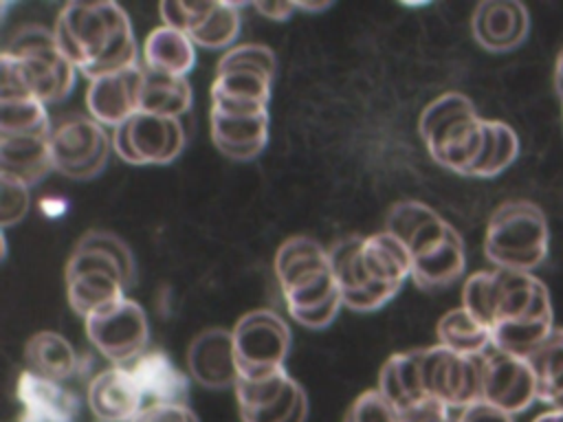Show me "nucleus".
Here are the masks:
<instances>
[{"mask_svg": "<svg viewBox=\"0 0 563 422\" xmlns=\"http://www.w3.org/2000/svg\"><path fill=\"white\" fill-rule=\"evenodd\" d=\"M548 248V220L534 202L508 200L493 211L484 235V255L495 268L530 273L545 262Z\"/></svg>", "mask_w": 563, "mask_h": 422, "instance_id": "5", "label": "nucleus"}, {"mask_svg": "<svg viewBox=\"0 0 563 422\" xmlns=\"http://www.w3.org/2000/svg\"><path fill=\"white\" fill-rule=\"evenodd\" d=\"M297 11H310V13H319L332 7V2H295Z\"/></svg>", "mask_w": 563, "mask_h": 422, "instance_id": "44", "label": "nucleus"}, {"mask_svg": "<svg viewBox=\"0 0 563 422\" xmlns=\"http://www.w3.org/2000/svg\"><path fill=\"white\" fill-rule=\"evenodd\" d=\"M53 33L62 53L88 81L139 66L130 18L117 2H68Z\"/></svg>", "mask_w": 563, "mask_h": 422, "instance_id": "2", "label": "nucleus"}, {"mask_svg": "<svg viewBox=\"0 0 563 422\" xmlns=\"http://www.w3.org/2000/svg\"><path fill=\"white\" fill-rule=\"evenodd\" d=\"M66 297L84 321L125 299V277L119 262L95 246L75 244L66 264Z\"/></svg>", "mask_w": 563, "mask_h": 422, "instance_id": "7", "label": "nucleus"}, {"mask_svg": "<svg viewBox=\"0 0 563 422\" xmlns=\"http://www.w3.org/2000/svg\"><path fill=\"white\" fill-rule=\"evenodd\" d=\"M123 367H128L132 374L141 391L143 407L189 404V378L172 363L163 349H145Z\"/></svg>", "mask_w": 563, "mask_h": 422, "instance_id": "21", "label": "nucleus"}, {"mask_svg": "<svg viewBox=\"0 0 563 422\" xmlns=\"http://www.w3.org/2000/svg\"><path fill=\"white\" fill-rule=\"evenodd\" d=\"M361 264L372 284L402 288L405 279H411V253L385 229L363 237Z\"/></svg>", "mask_w": 563, "mask_h": 422, "instance_id": "25", "label": "nucleus"}, {"mask_svg": "<svg viewBox=\"0 0 563 422\" xmlns=\"http://www.w3.org/2000/svg\"><path fill=\"white\" fill-rule=\"evenodd\" d=\"M341 306H343V299H341V292H339V295H334L332 299H328L325 303H321V306H317V308H312V310L290 312V316H292L299 325H303V327L323 330V327H328V325L336 319Z\"/></svg>", "mask_w": 563, "mask_h": 422, "instance_id": "41", "label": "nucleus"}, {"mask_svg": "<svg viewBox=\"0 0 563 422\" xmlns=\"http://www.w3.org/2000/svg\"><path fill=\"white\" fill-rule=\"evenodd\" d=\"M526 358L537 378V400L550 409H563V327H554Z\"/></svg>", "mask_w": 563, "mask_h": 422, "instance_id": "30", "label": "nucleus"}, {"mask_svg": "<svg viewBox=\"0 0 563 422\" xmlns=\"http://www.w3.org/2000/svg\"><path fill=\"white\" fill-rule=\"evenodd\" d=\"M361 235H347L328 248V257L343 306L354 312H372L391 301L400 292V286L372 284L361 264Z\"/></svg>", "mask_w": 563, "mask_h": 422, "instance_id": "15", "label": "nucleus"}, {"mask_svg": "<svg viewBox=\"0 0 563 422\" xmlns=\"http://www.w3.org/2000/svg\"><path fill=\"white\" fill-rule=\"evenodd\" d=\"M554 86H556V90H559V95H561V99H563V51H561L559 57H556V66H554Z\"/></svg>", "mask_w": 563, "mask_h": 422, "instance_id": "45", "label": "nucleus"}, {"mask_svg": "<svg viewBox=\"0 0 563 422\" xmlns=\"http://www.w3.org/2000/svg\"><path fill=\"white\" fill-rule=\"evenodd\" d=\"M455 418H457V422H515L510 413H506L484 400L457 411Z\"/></svg>", "mask_w": 563, "mask_h": 422, "instance_id": "42", "label": "nucleus"}, {"mask_svg": "<svg viewBox=\"0 0 563 422\" xmlns=\"http://www.w3.org/2000/svg\"><path fill=\"white\" fill-rule=\"evenodd\" d=\"M79 242L86 244V246H95V248H101V251L110 253L123 270L125 286L128 288L134 286V281H136V262H134L132 251L128 248V244L119 235H114L110 231H88L79 237Z\"/></svg>", "mask_w": 563, "mask_h": 422, "instance_id": "38", "label": "nucleus"}, {"mask_svg": "<svg viewBox=\"0 0 563 422\" xmlns=\"http://www.w3.org/2000/svg\"><path fill=\"white\" fill-rule=\"evenodd\" d=\"M400 413L418 407L420 402L429 400L424 389L422 369H420V354L413 352H398L391 354L378 374L376 387Z\"/></svg>", "mask_w": 563, "mask_h": 422, "instance_id": "26", "label": "nucleus"}, {"mask_svg": "<svg viewBox=\"0 0 563 422\" xmlns=\"http://www.w3.org/2000/svg\"><path fill=\"white\" fill-rule=\"evenodd\" d=\"M185 141L180 119L147 112H136L112 132V149L130 165H169L183 154Z\"/></svg>", "mask_w": 563, "mask_h": 422, "instance_id": "11", "label": "nucleus"}, {"mask_svg": "<svg viewBox=\"0 0 563 422\" xmlns=\"http://www.w3.org/2000/svg\"><path fill=\"white\" fill-rule=\"evenodd\" d=\"M53 169L48 136H0V178L37 185Z\"/></svg>", "mask_w": 563, "mask_h": 422, "instance_id": "24", "label": "nucleus"}, {"mask_svg": "<svg viewBox=\"0 0 563 422\" xmlns=\"http://www.w3.org/2000/svg\"><path fill=\"white\" fill-rule=\"evenodd\" d=\"M517 156H519V138L515 130L504 121L488 119L486 147L473 171V178H493L504 169H508Z\"/></svg>", "mask_w": 563, "mask_h": 422, "instance_id": "35", "label": "nucleus"}, {"mask_svg": "<svg viewBox=\"0 0 563 422\" xmlns=\"http://www.w3.org/2000/svg\"><path fill=\"white\" fill-rule=\"evenodd\" d=\"M145 68H134L92 79L86 90L88 114L103 127H119L136 112H141V92Z\"/></svg>", "mask_w": 563, "mask_h": 422, "instance_id": "17", "label": "nucleus"}, {"mask_svg": "<svg viewBox=\"0 0 563 422\" xmlns=\"http://www.w3.org/2000/svg\"><path fill=\"white\" fill-rule=\"evenodd\" d=\"M462 308L490 330L495 349L523 358L554 330L550 292L532 273H473L462 286Z\"/></svg>", "mask_w": 563, "mask_h": 422, "instance_id": "1", "label": "nucleus"}, {"mask_svg": "<svg viewBox=\"0 0 563 422\" xmlns=\"http://www.w3.org/2000/svg\"><path fill=\"white\" fill-rule=\"evenodd\" d=\"M31 204L29 187L11 178H0V226L2 231L18 224Z\"/></svg>", "mask_w": 563, "mask_h": 422, "instance_id": "39", "label": "nucleus"}, {"mask_svg": "<svg viewBox=\"0 0 563 422\" xmlns=\"http://www.w3.org/2000/svg\"><path fill=\"white\" fill-rule=\"evenodd\" d=\"M532 422H537V420H532Z\"/></svg>", "mask_w": 563, "mask_h": 422, "instance_id": "48", "label": "nucleus"}, {"mask_svg": "<svg viewBox=\"0 0 563 422\" xmlns=\"http://www.w3.org/2000/svg\"><path fill=\"white\" fill-rule=\"evenodd\" d=\"M537 422H563V409H550L534 418Z\"/></svg>", "mask_w": 563, "mask_h": 422, "instance_id": "47", "label": "nucleus"}, {"mask_svg": "<svg viewBox=\"0 0 563 422\" xmlns=\"http://www.w3.org/2000/svg\"><path fill=\"white\" fill-rule=\"evenodd\" d=\"M238 2H161L158 13L165 26L183 31L196 46L222 51L235 42L242 29Z\"/></svg>", "mask_w": 563, "mask_h": 422, "instance_id": "13", "label": "nucleus"}, {"mask_svg": "<svg viewBox=\"0 0 563 422\" xmlns=\"http://www.w3.org/2000/svg\"><path fill=\"white\" fill-rule=\"evenodd\" d=\"M418 354L429 398L442 402L451 411H462L482 400L484 354L462 356L440 343L418 349Z\"/></svg>", "mask_w": 563, "mask_h": 422, "instance_id": "10", "label": "nucleus"}, {"mask_svg": "<svg viewBox=\"0 0 563 422\" xmlns=\"http://www.w3.org/2000/svg\"><path fill=\"white\" fill-rule=\"evenodd\" d=\"M231 334L240 378H257L284 367L290 352V327L277 312L251 310L235 321Z\"/></svg>", "mask_w": 563, "mask_h": 422, "instance_id": "9", "label": "nucleus"}, {"mask_svg": "<svg viewBox=\"0 0 563 422\" xmlns=\"http://www.w3.org/2000/svg\"><path fill=\"white\" fill-rule=\"evenodd\" d=\"M75 73L51 29L24 24L0 53V99L37 97L46 106L59 103L70 95Z\"/></svg>", "mask_w": 563, "mask_h": 422, "instance_id": "3", "label": "nucleus"}, {"mask_svg": "<svg viewBox=\"0 0 563 422\" xmlns=\"http://www.w3.org/2000/svg\"><path fill=\"white\" fill-rule=\"evenodd\" d=\"M196 66V44L172 26L154 29L143 42V68L172 77H187Z\"/></svg>", "mask_w": 563, "mask_h": 422, "instance_id": "28", "label": "nucleus"}, {"mask_svg": "<svg viewBox=\"0 0 563 422\" xmlns=\"http://www.w3.org/2000/svg\"><path fill=\"white\" fill-rule=\"evenodd\" d=\"M306 418H308V398H303L299 402V407L295 409V413L286 422H306Z\"/></svg>", "mask_w": 563, "mask_h": 422, "instance_id": "46", "label": "nucleus"}, {"mask_svg": "<svg viewBox=\"0 0 563 422\" xmlns=\"http://www.w3.org/2000/svg\"><path fill=\"white\" fill-rule=\"evenodd\" d=\"M84 325L90 345L110 360V365H128L147 349V316L134 299L125 297L117 306L88 316Z\"/></svg>", "mask_w": 563, "mask_h": 422, "instance_id": "12", "label": "nucleus"}, {"mask_svg": "<svg viewBox=\"0 0 563 422\" xmlns=\"http://www.w3.org/2000/svg\"><path fill=\"white\" fill-rule=\"evenodd\" d=\"M227 70H253L273 79L277 70V57L264 44H240L224 51L216 66V73Z\"/></svg>", "mask_w": 563, "mask_h": 422, "instance_id": "36", "label": "nucleus"}, {"mask_svg": "<svg viewBox=\"0 0 563 422\" xmlns=\"http://www.w3.org/2000/svg\"><path fill=\"white\" fill-rule=\"evenodd\" d=\"M211 141L231 160H253L268 143V112L229 116L211 110Z\"/></svg>", "mask_w": 563, "mask_h": 422, "instance_id": "23", "label": "nucleus"}, {"mask_svg": "<svg viewBox=\"0 0 563 422\" xmlns=\"http://www.w3.org/2000/svg\"><path fill=\"white\" fill-rule=\"evenodd\" d=\"M466 268V251L460 233H453L442 246L411 259V279L427 292H438L453 286Z\"/></svg>", "mask_w": 563, "mask_h": 422, "instance_id": "29", "label": "nucleus"}, {"mask_svg": "<svg viewBox=\"0 0 563 422\" xmlns=\"http://www.w3.org/2000/svg\"><path fill=\"white\" fill-rule=\"evenodd\" d=\"M194 101L191 86L187 77H172L145 70L143 92H141V112L180 119L189 112Z\"/></svg>", "mask_w": 563, "mask_h": 422, "instance_id": "31", "label": "nucleus"}, {"mask_svg": "<svg viewBox=\"0 0 563 422\" xmlns=\"http://www.w3.org/2000/svg\"><path fill=\"white\" fill-rule=\"evenodd\" d=\"M418 134L429 156L457 176H471L484 154L488 119L462 92L435 97L418 119Z\"/></svg>", "mask_w": 563, "mask_h": 422, "instance_id": "4", "label": "nucleus"}, {"mask_svg": "<svg viewBox=\"0 0 563 422\" xmlns=\"http://www.w3.org/2000/svg\"><path fill=\"white\" fill-rule=\"evenodd\" d=\"M438 343L462 356H482L493 347L490 330L466 308H453L438 321Z\"/></svg>", "mask_w": 563, "mask_h": 422, "instance_id": "32", "label": "nucleus"}, {"mask_svg": "<svg viewBox=\"0 0 563 422\" xmlns=\"http://www.w3.org/2000/svg\"><path fill=\"white\" fill-rule=\"evenodd\" d=\"M24 363L29 371L57 382H68L81 369V360L70 341L51 330L37 332L26 341Z\"/></svg>", "mask_w": 563, "mask_h": 422, "instance_id": "27", "label": "nucleus"}, {"mask_svg": "<svg viewBox=\"0 0 563 422\" xmlns=\"http://www.w3.org/2000/svg\"><path fill=\"white\" fill-rule=\"evenodd\" d=\"M48 145L55 171L73 180H90L106 169L112 138L90 114L68 112L53 119Z\"/></svg>", "mask_w": 563, "mask_h": 422, "instance_id": "8", "label": "nucleus"}, {"mask_svg": "<svg viewBox=\"0 0 563 422\" xmlns=\"http://www.w3.org/2000/svg\"><path fill=\"white\" fill-rule=\"evenodd\" d=\"M132 422H200L189 404H150Z\"/></svg>", "mask_w": 563, "mask_h": 422, "instance_id": "40", "label": "nucleus"}, {"mask_svg": "<svg viewBox=\"0 0 563 422\" xmlns=\"http://www.w3.org/2000/svg\"><path fill=\"white\" fill-rule=\"evenodd\" d=\"M86 404L99 422H132L143 409V398L128 367L110 365L88 380Z\"/></svg>", "mask_w": 563, "mask_h": 422, "instance_id": "20", "label": "nucleus"}, {"mask_svg": "<svg viewBox=\"0 0 563 422\" xmlns=\"http://www.w3.org/2000/svg\"><path fill=\"white\" fill-rule=\"evenodd\" d=\"M482 400L515 415L537 400V378L523 356L490 347L484 354Z\"/></svg>", "mask_w": 563, "mask_h": 422, "instance_id": "14", "label": "nucleus"}, {"mask_svg": "<svg viewBox=\"0 0 563 422\" xmlns=\"http://www.w3.org/2000/svg\"><path fill=\"white\" fill-rule=\"evenodd\" d=\"M273 79L253 70L216 73L211 84V110L229 116H255L268 112Z\"/></svg>", "mask_w": 563, "mask_h": 422, "instance_id": "22", "label": "nucleus"}, {"mask_svg": "<svg viewBox=\"0 0 563 422\" xmlns=\"http://www.w3.org/2000/svg\"><path fill=\"white\" fill-rule=\"evenodd\" d=\"M18 422H81V400L66 382L42 378L29 369L18 376Z\"/></svg>", "mask_w": 563, "mask_h": 422, "instance_id": "16", "label": "nucleus"}, {"mask_svg": "<svg viewBox=\"0 0 563 422\" xmlns=\"http://www.w3.org/2000/svg\"><path fill=\"white\" fill-rule=\"evenodd\" d=\"M275 275L288 314L312 310L339 295L328 248L308 235H292L282 242L275 253Z\"/></svg>", "mask_w": 563, "mask_h": 422, "instance_id": "6", "label": "nucleus"}, {"mask_svg": "<svg viewBox=\"0 0 563 422\" xmlns=\"http://www.w3.org/2000/svg\"><path fill=\"white\" fill-rule=\"evenodd\" d=\"M345 422H402V413L378 389H369L350 404Z\"/></svg>", "mask_w": 563, "mask_h": 422, "instance_id": "37", "label": "nucleus"}, {"mask_svg": "<svg viewBox=\"0 0 563 422\" xmlns=\"http://www.w3.org/2000/svg\"><path fill=\"white\" fill-rule=\"evenodd\" d=\"M471 31L484 51L508 53L528 37L530 15L517 0H484L471 15Z\"/></svg>", "mask_w": 563, "mask_h": 422, "instance_id": "19", "label": "nucleus"}, {"mask_svg": "<svg viewBox=\"0 0 563 422\" xmlns=\"http://www.w3.org/2000/svg\"><path fill=\"white\" fill-rule=\"evenodd\" d=\"M297 380L284 367H279L271 374L257 376V378H238L233 391H235L240 415L255 413V411L277 402L279 398H284L288 393V389Z\"/></svg>", "mask_w": 563, "mask_h": 422, "instance_id": "34", "label": "nucleus"}, {"mask_svg": "<svg viewBox=\"0 0 563 422\" xmlns=\"http://www.w3.org/2000/svg\"><path fill=\"white\" fill-rule=\"evenodd\" d=\"M253 9L268 20L282 22L297 11V4L295 2H253Z\"/></svg>", "mask_w": 563, "mask_h": 422, "instance_id": "43", "label": "nucleus"}, {"mask_svg": "<svg viewBox=\"0 0 563 422\" xmlns=\"http://www.w3.org/2000/svg\"><path fill=\"white\" fill-rule=\"evenodd\" d=\"M187 369L205 389H233L240 369L231 330L209 327L196 334L187 347Z\"/></svg>", "mask_w": 563, "mask_h": 422, "instance_id": "18", "label": "nucleus"}, {"mask_svg": "<svg viewBox=\"0 0 563 422\" xmlns=\"http://www.w3.org/2000/svg\"><path fill=\"white\" fill-rule=\"evenodd\" d=\"M53 119L37 97L0 99V136H48Z\"/></svg>", "mask_w": 563, "mask_h": 422, "instance_id": "33", "label": "nucleus"}]
</instances>
